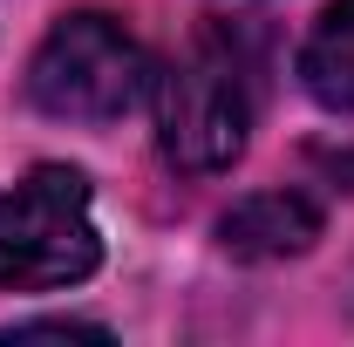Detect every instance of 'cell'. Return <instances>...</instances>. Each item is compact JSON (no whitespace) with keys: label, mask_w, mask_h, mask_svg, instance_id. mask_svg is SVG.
<instances>
[{"label":"cell","mask_w":354,"mask_h":347,"mask_svg":"<svg viewBox=\"0 0 354 347\" xmlns=\"http://www.w3.org/2000/svg\"><path fill=\"white\" fill-rule=\"evenodd\" d=\"M259 75L266 55L252 28L212 14L191 35V48L157 75V143L177 171L212 177L239 164L252 116H259Z\"/></svg>","instance_id":"cell-1"},{"label":"cell","mask_w":354,"mask_h":347,"mask_svg":"<svg viewBox=\"0 0 354 347\" xmlns=\"http://www.w3.org/2000/svg\"><path fill=\"white\" fill-rule=\"evenodd\" d=\"M143 88H150V62L136 35L95 7L62 14L28 62V102L62 123H116L123 109H136Z\"/></svg>","instance_id":"cell-2"},{"label":"cell","mask_w":354,"mask_h":347,"mask_svg":"<svg viewBox=\"0 0 354 347\" xmlns=\"http://www.w3.org/2000/svg\"><path fill=\"white\" fill-rule=\"evenodd\" d=\"M102 265V238L88 218V177L68 164H35L14 191H0V286L48 293L75 286Z\"/></svg>","instance_id":"cell-3"},{"label":"cell","mask_w":354,"mask_h":347,"mask_svg":"<svg viewBox=\"0 0 354 347\" xmlns=\"http://www.w3.org/2000/svg\"><path fill=\"white\" fill-rule=\"evenodd\" d=\"M320 238V205L300 191H259L218 218V245L232 259H293Z\"/></svg>","instance_id":"cell-4"},{"label":"cell","mask_w":354,"mask_h":347,"mask_svg":"<svg viewBox=\"0 0 354 347\" xmlns=\"http://www.w3.org/2000/svg\"><path fill=\"white\" fill-rule=\"evenodd\" d=\"M300 82L327 109H354V0H334L300 48Z\"/></svg>","instance_id":"cell-5"},{"label":"cell","mask_w":354,"mask_h":347,"mask_svg":"<svg viewBox=\"0 0 354 347\" xmlns=\"http://www.w3.org/2000/svg\"><path fill=\"white\" fill-rule=\"evenodd\" d=\"M7 341H102V327H82V320H35V327H7Z\"/></svg>","instance_id":"cell-6"}]
</instances>
